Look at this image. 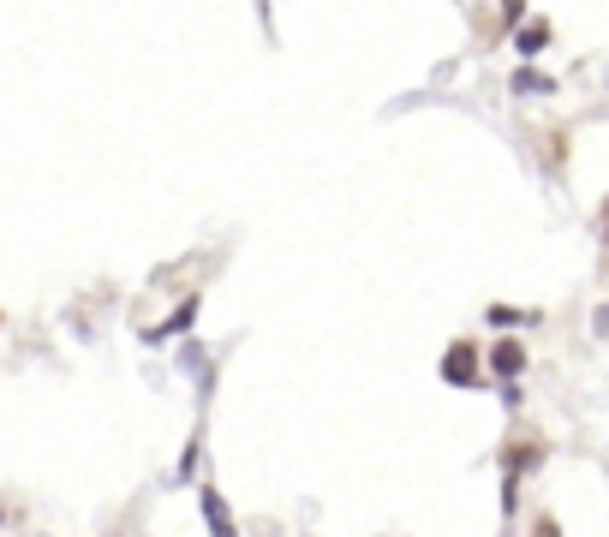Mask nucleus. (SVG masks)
<instances>
[{"mask_svg": "<svg viewBox=\"0 0 609 537\" xmlns=\"http://www.w3.org/2000/svg\"><path fill=\"white\" fill-rule=\"evenodd\" d=\"M490 323H496V328H532V323H538V311H514V305H490Z\"/></svg>", "mask_w": 609, "mask_h": 537, "instance_id": "7", "label": "nucleus"}, {"mask_svg": "<svg viewBox=\"0 0 609 537\" xmlns=\"http://www.w3.org/2000/svg\"><path fill=\"white\" fill-rule=\"evenodd\" d=\"M0 525H6V513H0Z\"/></svg>", "mask_w": 609, "mask_h": 537, "instance_id": "12", "label": "nucleus"}, {"mask_svg": "<svg viewBox=\"0 0 609 537\" xmlns=\"http://www.w3.org/2000/svg\"><path fill=\"white\" fill-rule=\"evenodd\" d=\"M597 335H609V305H604V311H597Z\"/></svg>", "mask_w": 609, "mask_h": 537, "instance_id": "10", "label": "nucleus"}, {"mask_svg": "<svg viewBox=\"0 0 609 537\" xmlns=\"http://www.w3.org/2000/svg\"><path fill=\"white\" fill-rule=\"evenodd\" d=\"M198 502H203V520H210V537H240V525H233V513H227L221 490H210V483H203Z\"/></svg>", "mask_w": 609, "mask_h": 537, "instance_id": "2", "label": "nucleus"}, {"mask_svg": "<svg viewBox=\"0 0 609 537\" xmlns=\"http://www.w3.org/2000/svg\"><path fill=\"white\" fill-rule=\"evenodd\" d=\"M514 96H555V78H544V72H532V66H520L514 72Z\"/></svg>", "mask_w": 609, "mask_h": 537, "instance_id": "6", "label": "nucleus"}, {"mask_svg": "<svg viewBox=\"0 0 609 537\" xmlns=\"http://www.w3.org/2000/svg\"><path fill=\"white\" fill-rule=\"evenodd\" d=\"M490 370H496L502 382H514L526 370V347L520 340H496V347H490Z\"/></svg>", "mask_w": 609, "mask_h": 537, "instance_id": "4", "label": "nucleus"}, {"mask_svg": "<svg viewBox=\"0 0 609 537\" xmlns=\"http://www.w3.org/2000/svg\"><path fill=\"white\" fill-rule=\"evenodd\" d=\"M538 537H562V532H555V520H544V525H538Z\"/></svg>", "mask_w": 609, "mask_h": 537, "instance_id": "11", "label": "nucleus"}, {"mask_svg": "<svg viewBox=\"0 0 609 537\" xmlns=\"http://www.w3.org/2000/svg\"><path fill=\"white\" fill-rule=\"evenodd\" d=\"M502 18H508V24H520V18H526V0H502Z\"/></svg>", "mask_w": 609, "mask_h": 537, "instance_id": "9", "label": "nucleus"}, {"mask_svg": "<svg viewBox=\"0 0 609 537\" xmlns=\"http://www.w3.org/2000/svg\"><path fill=\"white\" fill-rule=\"evenodd\" d=\"M198 454H203V448H198V436H192V448L180 454V483H192V478H198Z\"/></svg>", "mask_w": 609, "mask_h": 537, "instance_id": "8", "label": "nucleus"}, {"mask_svg": "<svg viewBox=\"0 0 609 537\" xmlns=\"http://www.w3.org/2000/svg\"><path fill=\"white\" fill-rule=\"evenodd\" d=\"M442 376H448L454 388H478V353H472V340H454V347H448Z\"/></svg>", "mask_w": 609, "mask_h": 537, "instance_id": "1", "label": "nucleus"}, {"mask_svg": "<svg viewBox=\"0 0 609 537\" xmlns=\"http://www.w3.org/2000/svg\"><path fill=\"white\" fill-rule=\"evenodd\" d=\"M192 323H198V293L185 298V305H180V311H173V317H168V323H162V328H150V335H143V340H150V347H162V340H173V335H180V328H192Z\"/></svg>", "mask_w": 609, "mask_h": 537, "instance_id": "5", "label": "nucleus"}, {"mask_svg": "<svg viewBox=\"0 0 609 537\" xmlns=\"http://www.w3.org/2000/svg\"><path fill=\"white\" fill-rule=\"evenodd\" d=\"M550 48V18H532V24H514V54L520 60H538Z\"/></svg>", "mask_w": 609, "mask_h": 537, "instance_id": "3", "label": "nucleus"}]
</instances>
